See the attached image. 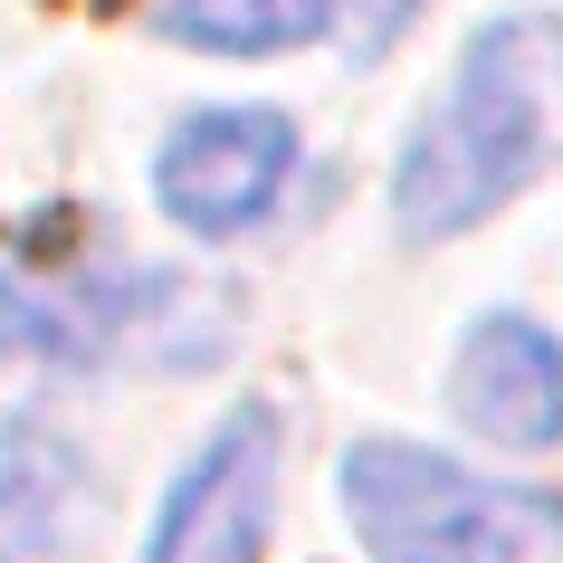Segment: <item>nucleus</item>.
Returning a JSON list of instances; mask_svg holds the SVG:
<instances>
[{"mask_svg":"<svg viewBox=\"0 0 563 563\" xmlns=\"http://www.w3.org/2000/svg\"><path fill=\"white\" fill-rule=\"evenodd\" d=\"M153 30L181 48H220V58H267V48L325 38V0H163Z\"/></svg>","mask_w":563,"mask_h":563,"instance_id":"obj_8","label":"nucleus"},{"mask_svg":"<svg viewBox=\"0 0 563 563\" xmlns=\"http://www.w3.org/2000/svg\"><path fill=\"white\" fill-rule=\"evenodd\" d=\"M0 325L20 354H48V363H201L230 344V297L191 287V277H153V267L58 277L48 297L10 277Z\"/></svg>","mask_w":563,"mask_h":563,"instance_id":"obj_3","label":"nucleus"},{"mask_svg":"<svg viewBox=\"0 0 563 563\" xmlns=\"http://www.w3.org/2000/svg\"><path fill=\"white\" fill-rule=\"evenodd\" d=\"M420 0H325V38H344V58H383L411 30Z\"/></svg>","mask_w":563,"mask_h":563,"instance_id":"obj_9","label":"nucleus"},{"mask_svg":"<svg viewBox=\"0 0 563 563\" xmlns=\"http://www.w3.org/2000/svg\"><path fill=\"white\" fill-rule=\"evenodd\" d=\"M297 173V124L277 106H201L181 115L153 153V191L191 239H239L258 230Z\"/></svg>","mask_w":563,"mask_h":563,"instance_id":"obj_4","label":"nucleus"},{"mask_svg":"<svg viewBox=\"0 0 563 563\" xmlns=\"http://www.w3.org/2000/svg\"><path fill=\"white\" fill-rule=\"evenodd\" d=\"M554 153H563V20L506 10L468 38L449 106L401 144L391 210L411 239H459L506 191H526Z\"/></svg>","mask_w":563,"mask_h":563,"instance_id":"obj_1","label":"nucleus"},{"mask_svg":"<svg viewBox=\"0 0 563 563\" xmlns=\"http://www.w3.org/2000/svg\"><path fill=\"white\" fill-rule=\"evenodd\" d=\"M77 526H87V459L48 420H20L10 459H0V563L58 554Z\"/></svg>","mask_w":563,"mask_h":563,"instance_id":"obj_7","label":"nucleus"},{"mask_svg":"<svg viewBox=\"0 0 563 563\" xmlns=\"http://www.w3.org/2000/svg\"><path fill=\"white\" fill-rule=\"evenodd\" d=\"M449 401L477 440L497 449H554L563 440V344L534 316H477L449 373Z\"/></svg>","mask_w":563,"mask_h":563,"instance_id":"obj_6","label":"nucleus"},{"mask_svg":"<svg viewBox=\"0 0 563 563\" xmlns=\"http://www.w3.org/2000/svg\"><path fill=\"white\" fill-rule=\"evenodd\" d=\"M334 487L373 563H534L563 544V497L477 477L420 440H354Z\"/></svg>","mask_w":563,"mask_h":563,"instance_id":"obj_2","label":"nucleus"},{"mask_svg":"<svg viewBox=\"0 0 563 563\" xmlns=\"http://www.w3.org/2000/svg\"><path fill=\"white\" fill-rule=\"evenodd\" d=\"M267 526H277V411L239 401L173 477L144 563H258Z\"/></svg>","mask_w":563,"mask_h":563,"instance_id":"obj_5","label":"nucleus"}]
</instances>
